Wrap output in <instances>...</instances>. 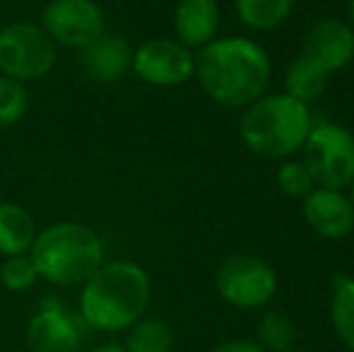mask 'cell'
Here are the masks:
<instances>
[{
  "label": "cell",
  "mask_w": 354,
  "mask_h": 352,
  "mask_svg": "<svg viewBox=\"0 0 354 352\" xmlns=\"http://www.w3.org/2000/svg\"><path fill=\"white\" fill-rule=\"evenodd\" d=\"M270 77V56L248 37H217L196 51V80L219 106L246 109L266 94Z\"/></svg>",
  "instance_id": "obj_1"
},
{
  "label": "cell",
  "mask_w": 354,
  "mask_h": 352,
  "mask_svg": "<svg viewBox=\"0 0 354 352\" xmlns=\"http://www.w3.org/2000/svg\"><path fill=\"white\" fill-rule=\"evenodd\" d=\"M152 304L149 272L136 261H104V266L80 287L77 316L87 331L126 333Z\"/></svg>",
  "instance_id": "obj_2"
},
{
  "label": "cell",
  "mask_w": 354,
  "mask_h": 352,
  "mask_svg": "<svg viewBox=\"0 0 354 352\" xmlns=\"http://www.w3.org/2000/svg\"><path fill=\"white\" fill-rule=\"evenodd\" d=\"M29 256L39 280L63 290H80L106 261L99 232L75 220L53 222L39 230Z\"/></svg>",
  "instance_id": "obj_3"
},
{
  "label": "cell",
  "mask_w": 354,
  "mask_h": 352,
  "mask_svg": "<svg viewBox=\"0 0 354 352\" xmlns=\"http://www.w3.org/2000/svg\"><path fill=\"white\" fill-rule=\"evenodd\" d=\"M311 128V109L284 92L263 94L239 118L241 142L266 160H284L301 152Z\"/></svg>",
  "instance_id": "obj_4"
},
{
  "label": "cell",
  "mask_w": 354,
  "mask_h": 352,
  "mask_svg": "<svg viewBox=\"0 0 354 352\" xmlns=\"http://www.w3.org/2000/svg\"><path fill=\"white\" fill-rule=\"evenodd\" d=\"M56 61L58 46L41 24L17 19L0 29V75L27 85L46 77Z\"/></svg>",
  "instance_id": "obj_5"
},
{
  "label": "cell",
  "mask_w": 354,
  "mask_h": 352,
  "mask_svg": "<svg viewBox=\"0 0 354 352\" xmlns=\"http://www.w3.org/2000/svg\"><path fill=\"white\" fill-rule=\"evenodd\" d=\"M301 162L316 186L345 191L354 183V136L340 123H313L301 147Z\"/></svg>",
  "instance_id": "obj_6"
},
{
  "label": "cell",
  "mask_w": 354,
  "mask_h": 352,
  "mask_svg": "<svg viewBox=\"0 0 354 352\" xmlns=\"http://www.w3.org/2000/svg\"><path fill=\"white\" fill-rule=\"evenodd\" d=\"M277 272L270 263L251 254H234L214 272V290L236 309H261L275 297Z\"/></svg>",
  "instance_id": "obj_7"
},
{
  "label": "cell",
  "mask_w": 354,
  "mask_h": 352,
  "mask_svg": "<svg viewBox=\"0 0 354 352\" xmlns=\"http://www.w3.org/2000/svg\"><path fill=\"white\" fill-rule=\"evenodd\" d=\"M41 29L58 48L82 51L106 32V17L97 0H51L41 10Z\"/></svg>",
  "instance_id": "obj_8"
},
{
  "label": "cell",
  "mask_w": 354,
  "mask_h": 352,
  "mask_svg": "<svg viewBox=\"0 0 354 352\" xmlns=\"http://www.w3.org/2000/svg\"><path fill=\"white\" fill-rule=\"evenodd\" d=\"M131 73L152 87H178L196 77V53L181 41L157 37L133 48Z\"/></svg>",
  "instance_id": "obj_9"
},
{
  "label": "cell",
  "mask_w": 354,
  "mask_h": 352,
  "mask_svg": "<svg viewBox=\"0 0 354 352\" xmlns=\"http://www.w3.org/2000/svg\"><path fill=\"white\" fill-rule=\"evenodd\" d=\"M87 326L53 297L39 304L24 331V345L29 352H82Z\"/></svg>",
  "instance_id": "obj_10"
},
{
  "label": "cell",
  "mask_w": 354,
  "mask_h": 352,
  "mask_svg": "<svg viewBox=\"0 0 354 352\" xmlns=\"http://www.w3.org/2000/svg\"><path fill=\"white\" fill-rule=\"evenodd\" d=\"M304 220L323 239H345L354 232V205L350 193L316 186L301 201Z\"/></svg>",
  "instance_id": "obj_11"
},
{
  "label": "cell",
  "mask_w": 354,
  "mask_h": 352,
  "mask_svg": "<svg viewBox=\"0 0 354 352\" xmlns=\"http://www.w3.org/2000/svg\"><path fill=\"white\" fill-rule=\"evenodd\" d=\"M301 53L333 75L354 61V29L337 17L318 19L304 37Z\"/></svg>",
  "instance_id": "obj_12"
},
{
  "label": "cell",
  "mask_w": 354,
  "mask_h": 352,
  "mask_svg": "<svg viewBox=\"0 0 354 352\" xmlns=\"http://www.w3.org/2000/svg\"><path fill=\"white\" fill-rule=\"evenodd\" d=\"M82 71L97 85H116L131 73L133 46L123 34L104 32L82 48Z\"/></svg>",
  "instance_id": "obj_13"
},
{
  "label": "cell",
  "mask_w": 354,
  "mask_h": 352,
  "mask_svg": "<svg viewBox=\"0 0 354 352\" xmlns=\"http://www.w3.org/2000/svg\"><path fill=\"white\" fill-rule=\"evenodd\" d=\"M222 10L217 0H178L174 10V34L193 53L217 39Z\"/></svg>",
  "instance_id": "obj_14"
},
{
  "label": "cell",
  "mask_w": 354,
  "mask_h": 352,
  "mask_svg": "<svg viewBox=\"0 0 354 352\" xmlns=\"http://www.w3.org/2000/svg\"><path fill=\"white\" fill-rule=\"evenodd\" d=\"M39 234L34 215L19 203L0 201V256H22L32 251Z\"/></svg>",
  "instance_id": "obj_15"
},
{
  "label": "cell",
  "mask_w": 354,
  "mask_h": 352,
  "mask_svg": "<svg viewBox=\"0 0 354 352\" xmlns=\"http://www.w3.org/2000/svg\"><path fill=\"white\" fill-rule=\"evenodd\" d=\"M328 80H330V73H326L318 63H313L311 58L301 53L289 63L287 73H284V94L311 106L326 94Z\"/></svg>",
  "instance_id": "obj_16"
},
{
  "label": "cell",
  "mask_w": 354,
  "mask_h": 352,
  "mask_svg": "<svg viewBox=\"0 0 354 352\" xmlns=\"http://www.w3.org/2000/svg\"><path fill=\"white\" fill-rule=\"evenodd\" d=\"M123 348L128 352H174L176 333L169 321L145 314L126 331Z\"/></svg>",
  "instance_id": "obj_17"
},
{
  "label": "cell",
  "mask_w": 354,
  "mask_h": 352,
  "mask_svg": "<svg viewBox=\"0 0 354 352\" xmlns=\"http://www.w3.org/2000/svg\"><path fill=\"white\" fill-rule=\"evenodd\" d=\"M297 0H234L236 17L253 32H272L294 12Z\"/></svg>",
  "instance_id": "obj_18"
},
{
  "label": "cell",
  "mask_w": 354,
  "mask_h": 352,
  "mask_svg": "<svg viewBox=\"0 0 354 352\" xmlns=\"http://www.w3.org/2000/svg\"><path fill=\"white\" fill-rule=\"evenodd\" d=\"M330 326L335 331V338L354 352V277L345 272L333 277Z\"/></svg>",
  "instance_id": "obj_19"
},
{
  "label": "cell",
  "mask_w": 354,
  "mask_h": 352,
  "mask_svg": "<svg viewBox=\"0 0 354 352\" xmlns=\"http://www.w3.org/2000/svg\"><path fill=\"white\" fill-rule=\"evenodd\" d=\"M256 343L266 352H289L297 348V326L284 311H266L256 324Z\"/></svg>",
  "instance_id": "obj_20"
},
{
  "label": "cell",
  "mask_w": 354,
  "mask_h": 352,
  "mask_svg": "<svg viewBox=\"0 0 354 352\" xmlns=\"http://www.w3.org/2000/svg\"><path fill=\"white\" fill-rule=\"evenodd\" d=\"M29 111L27 85L0 75V131L17 126Z\"/></svg>",
  "instance_id": "obj_21"
},
{
  "label": "cell",
  "mask_w": 354,
  "mask_h": 352,
  "mask_svg": "<svg viewBox=\"0 0 354 352\" xmlns=\"http://www.w3.org/2000/svg\"><path fill=\"white\" fill-rule=\"evenodd\" d=\"M37 282H39V272L29 254L5 256L0 261V285L8 292H12V295L29 292Z\"/></svg>",
  "instance_id": "obj_22"
},
{
  "label": "cell",
  "mask_w": 354,
  "mask_h": 352,
  "mask_svg": "<svg viewBox=\"0 0 354 352\" xmlns=\"http://www.w3.org/2000/svg\"><path fill=\"white\" fill-rule=\"evenodd\" d=\"M277 188L284 196L304 201L316 188V181L301 160H284L277 169Z\"/></svg>",
  "instance_id": "obj_23"
},
{
  "label": "cell",
  "mask_w": 354,
  "mask_h": 352,
  "mask_svg": "<svg viewBox=\"0 0 354 352\" xmlns=\"http://www.w3.org/2000/svg\"><path fill=\"white\" fill-rule=\"evenodd\" d=\"M212 352H266L256 340H224L214 345Z\"/></svg>",
  "instance_id": "obj_24"
},
{
  "label": "cell",
  "mask_w": 354,
  "mask_h": 352,
  "mask_svg": "<svg viewBox=\"0 0 354 352\" xmlns=\"http://www.w3.org/2000/svg\"><path fill=\"white\" fill-rule=\"evenodd\" d=\"M82 352H128V350L118 343H106V345H97V348H89V350H82Z\"/></svg>",
  "instance_id": "obj_25"
},
{
  "label": "cell",
  "mask_w": 354,
  "mask_h": 352,
  "mask_svg": "<svg viewBox=\"0 0 354 352\" xmlns=\"http://www.w3.org/2000/svg\"><path fill=\"white\" fill-rule=\"evenodd\" d=\"M347 17H350V27L354 29V0H347Z\"/></svg>",
  "instance_id": "obj_26"
},
{
  "label": "cell",
  "mask_w": 354,
  "mask_h": 352,
  "mask_svg": "<svg viewBox=\"0 0 354 352\" xmlns=\"http://www.w3.org/2000/svg\"><path fill=\"white\" fill-rule=\"evenodd\" d=\"M350 201H352V205H354V183L350 186Z\"/></svg>",
  "instance_id": "obj_27"
},
{
  "label": "cell",
  "mask_w": 354,
  "mask_h": 352,
  "mask_svg": "<svg viewBox=\"0 0 354 352\" xmlns=\"http://www.w3.org/2000/svg\"><path fill=\"white\" fill-rule=\"evenodd\" d=\"M289 352H313V350H301V348H294V350H289Z\"/></svg>",
  "instance_id": "obj_28"
}]
</instances>
